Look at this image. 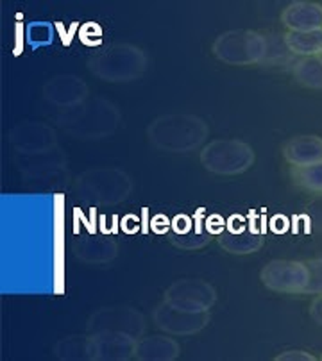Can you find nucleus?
Listing matches in <instances>:
<instances>
[{
  "mask_svg": "<svg viewBox=\"0 0 322 361\" xmlns=\"http://www.w3.org/2000/svg\"><path fill=\"white\" fill-rule=\"evenodd\" d=\"M208 136V123L192 113H165L147 126V140L161 152H192L206 142Z\"/></svg>",
  "mask_w": 322,
  "mask_h": 361,
  "instance_id": "f03ea898",
  "label": "nucleus"
},
{
  "mask_svg": "<svg viewBox=\"0 0 322 361\" xmlns=\"http://www.w3.org/2000/svg\"><path fill=\"white\" fill-rule=\"evenodd\" d=\"M88 333L99 331H122L133 334L134 338H142L145 331V319L136 307L131 306H104L95 310L86 322Z\"/></svg>",
  "mask_w": 322,
  "mask_h": 361,
  "instance_id": "9d476101",
  "label": "nucleus"
},
{
  "mask_svg": "<svg viewBox=\"0 0 322 361\" xmlns=\"http://www.w3.org/2000/svg\"><path fill=\"white\" fill-rule=\"evenodd\" d=\"M15 163L25 179L45 185H59L68 173L66 154L59 147L42 154H20Z\"/></svg>",
  "mask_w": 322,
  "mask_h": 361,
  "instance_id": "0eeeda50",
  "label": "nucleus"
},
{
  "mask_svg": "<svg viewBox=\"0 0 322 361\" xmlns=\"http://www.w3.org/2000/svg\"><path fill=\"white\" fill-rule=\"evenodd\" d=\"M119 254V245L107 235L92 233L88 236H79L73 243V256L86 265H106L112 263Z\"/></svg>",
  "mask_w": 322,
  "mask_h": 361,
  "instance_id": "2eb2a0df",
  "label": "nucleus"
},
{
  "mask_svg": "<svg viewBox=\"0 0 322 361\" xmlns=\"http://www.w3.org/2000/svg\"><path fill=\"white\" fill-rule=\"evenodd\" d=\"M92 36L97 39H100V36H102V29H100L99 23H95V22L85 23V25H83L79 31V39L85 43V45H88V42H90L88 38H92Z\"/></svg>",
  "mask_w": 322,
  "mask_h": 361,
  "instance_id": "c85d7f7f",
  "label": "nucleus"
},
{
  "mask_svg": "<svg viewBox=\"0 0 322 361\" xmlns=\"http://www.w3.org/2000/svg\"><path fill=\"white\" fill-rule=\"evenodd\" d=\"M285 45L292 54L301 58H311L322 52V29L306 32H290L288 31L283 38Z\"/></svg>",
  "mask_w": 322,
  "mask_h": 361,
  "instance_id": "412c9836",
  "label": "nucleus"
},
{
  "mask_svg": "<svg viewBox=\"0 0 322 361\" xmlns=\"http://www.w3.org/2000/svg\"><path fill=\"white\" fill-rule=\"evenodd\" d=\"M56 123L76 140H102L122 126V113L112 100L93 95L73 108L61 109Z\"/></svg>",
  "mask_w": 322,
  "mask_h": 361,
  "instance_id": "f257e3e1",
  "label": "nucleus"
},
{
  "mask_svg": "<svg viewBox=\"0 0 322 361\" xmlns=\"http://www.w3.org/2000/svg\"><path fill=\"white\" fill-rule=\"evenodd\" d=\"M290 177L294 185L303 188L304 192L322 195V161L306 166H292Z\"/></svg>",
  "mask_w": 322,
  "mask_h": 361,
  "instance_id": "5701e85b",
  "label": "nucleus"
},
{
  "mask_svg": "<svg viewBox=\"0 0 322 361\" xmlns=\"http://www.w3.org/2000/svg\"><path fill=\"white\" fill-rule=\"evenodd\" d=\"M314 216H315V224H317L318 229H322V208H314Z\"/></svg>",
  "mask_w": 322,
  "mask_h": 361,
  "instance_id": "2f4dec72",
  "label": "nucleus"
},
{
  "mask_svg": "<svg viewBox=\"0 0 322 361\" xmlns=\"http://www.w3.org/2000/svg\"><path fill=\"white\" fill-rule=\"evenodd\" d=\"M133 334L122 331H99L90 333V361H127L136 353Z\"/></svg>",
  "mask_w": 322,
  "mask_h": 361,
  "instance_id": "ddd939ff",
  "label": "nucleus"
},
{
  "mask_svg": "<svg viewBox=\"0 0 322 361\" xmlns=\"http://www.w3.org/2000/svg\"><path fill=\"white\" fill-rule=\"evenodd\" d=\"M294 79L301 86L310 90H322V59L318 56L301 58L294 63Z\"/></svg>",
  "mask_w": 322,
  "mask_h": 361,
  "instance_id": "4be33fe9",
  "label": "nucleus"
},
{
  "mask_svg": "<svg viewBox=\"0 0 322 361\" xmlns=\"http://www.w3.org/2000/svg\"><path fill=\"white\" fill-rule=\"evenodd\" d=\"M217 242L226 252L244 256V254H254L265 245V238L260 233L251 231L246 224H240L238 227L229 226L217 236Z\"/></svg>",
  "mask_w": 322,
  "mask_h": 361,
  "instance_id": "f3484780",
  "label": "nucleus"
},
{
  "mask_svg": "<svg viewBox=\"0 0 322 361\" xmlns=\"http://www.w3.org/2000/svg\"><path fill=\"white\" fill-rule=\"evenodd\" d=\"M167 236H169V242L172 243L174 247H177L179 250H186V252L203 249V247H206L208 243L215 238V236L211 235V233H208V231H204V233H196V231H192V233L181 236L169 233Z\"/></svg>",
  "mask_w": 322,
  "mask_h": 361,
  "instance_id": "b1692460",
  "label": "nucleus"
},
{
  "mask_svg": "<svg viewBox=\"0 0 322 361\" xmlns=\"http://www.w3.org/2000/svg\"><path fill=\"white\" fill-rule=\"evenodd\" d=\"M181 356V345L165 334L143 336L136 342L134 357L138 361H174Z\"/></svg>",
  "mask_w": 322,
  "mask_h": 361,
  "instance_id": "6ab92c4d",
  "label": "nucleus"
},
{
  "mask_svg": "<svg viewBox=\"0 0 322 361\" xmlns=\"http://www.w3.org/2000/svg\"><path fill=\"white\" fill-rule=\"evenodd\" d=\"M170 222H172V220H170L169 216L160 213V215H156L153 220H150V229H153L156 235H167V231L161 226H163V224H165V226H170Z\"/></svg>",
  "mask_w": 322,
  "mask_h": 361,
  "instance_id": "c756f323",
  "label": "nucleus"
},
{
  "mask_svg": "<svg viewBox=\"0 0 322 361\" xmlns=\"http://www.w3.org/2000/svg\"><path fill=\"white\" fill-rule=\"evenodd\" d=\"M27 39L31 43V47L38 49V47L49 45L54 39V29L49 23H36L32 22L27 27Z\"/></svg>",
  "mask_w": 322,
  "mask_h": 361,
  "instance_id": "393cba45",
  "label": "nucleus"
},
{
  "mask_svg": "<svg viewBox=\"0 0 322 361\" xmlns=\"http://www.w3.org/2000/svg\"><path fill=\"white\" fill-rule=\"evenodd\" d=\"M77 193L102 206H115L129 199L134 183L127 172L117 166H97L79 173L73 183Z\"/></svg>",
  "mask_w": 322,
  "mask_h": 361,
  "instance_id": "20e7f679",
  "label": "nucleus"
},
{
  "mask_svg": "<svg viewBox=\"0 0 322 361\" xmlns=\"http://www.w3.org/2000/svg\"><path fill=\"white\" fill-rule=\"evenodd\" d=\"M149 58L145 50L131 43H115L93 54L86 63L92 75L104 82L124 85L133 82L147 72Z\"/></svg>",
  "mask_w": 322,
  "mask_h": 361,
  "instance_id": "7ed1b4c3",
  "label": "nucleus"
},
{
  "mask_svg": "<svg viewBox=\"0 0 322 361\" xmlns=\"http://www.w3.org/2000/svg\"><path fill=\"white\" fill-rule=\"evenodd\" d=\"M260 281L273 292L303 293L310 281V270L306 262L274 259L260 270Z\"/></svg>",
  "mask_w": 322,
  "mask_h": 361,
  "instance_id": "1a4fd4ad",
  "label": "nucleus"
},
{
  "mask_svg": "<svg viewBox=\"0 0 322 361\" xmlns=\"http://www.w3.org/2000/svg\"><path fill=\"white\" fill-rule=\"evenodd\" d=\"M8 142L18 154H42L58 147V133L49 123L27 120L9 129Z\"/></svg>",
  "mask_w": 322,
  "mask_h": 361,
  "instance_id": "9b49d317",
  "label": "nucleus"
},
{
  "mask_svg": "<svg viewBox=\"0 0 322 361\" xmlns=\"http://www.w3.org/2000/svg\"><path fill=\"white\" fill-rule=\"evenodd\" d=\"M153 320L157 329L172 336H192L210 324V312H186L163 302L154 307Z\"/></svg>",
  "mask_w": 322,
  "mask_h": 361,
  "instance_id": "f8f14e48",
  "label": "nucleus"
},
{
  "mask_svg": "<svg viewBox=\"0 0 322 361\" xmlns=\"http://www.w3.org/2000/svg\"><path fill=\"white\" fill-rule=\"evenodd\" d=\"M215 58L229 66L258 65L268 52L263 35L249 29H231L215 38L211 45Z\"/></svg>",
  "mask_w": 322,
  "mask_h": 361,
  "instance_id": "39448f33",
  "label": "nucleus"
},
{
  "mask_svg": "<svg viewBox=\"0 0 322 361\" xmlns=\"http://www.w3.org/2000/svg\"><path fill=\"white\" fill-rule=\"evenodd\" d=\"M163 300L186 312H210L217 302V290L211 283L199 277H184L174 281L165 290Z\"/></svg>",
  "mask_w": 322,
  "mask_h": 361,
  "instance_id": "6e6552de",
  "label": "nucleus"
},
{
  "mask_svg": "<svg viewBox=\"0 0 322 361\" xmlns=\"http://www.w3.org/2000/svg\"><path fill=\"white\" fill-rule=\"evenodd\" d=\"M201 165L215 176H238L256 161V152L244 140L220 138L213 140L201 150Z\"/></svg>",
  "mask_w": 322,
  "mask_h": 361,
  "instance_id": "423d86ee",
  "label": "nucleus"
},
{
  "mask_svg": "<svg viewBox=\"0 0 322 361\" xmlns=\"http://www.w3.org/2000/svg\"><path fill=\"white\" fill-rule=\"evenodd\" d=\"M306 265L308 270H310V281H308V286L304 288L303 293L322 295V257L310 259V262H306Z\"/></svg>",
  "mask_w": 322,
  "mask_h": 361,
  "instance_id": "a878e982",
  "label": "nucleus"
},
{
  "mask_svg": "<svg viewBox=\"0 0 322 361\" xmlns=\"http://www.w3.org/2000/svg\"><path fill=\"white\" fill-rule=\"evenodd\" d=\"M310 317L315 324L322 326V295H317L310 304Z\"/></svg>",
  "mask_w": 322,
  "mask_h": 361,
  "instance_id": "7c9ffc66",
  "label": "nucleus"
},
{
  "mask_svg": "<svg viewBox=\"0 0 322 361\" xmlns=\"http://www.w3.org/2000/svg\"><path fill=\"white\" fill-rule=\"evenodd\" d=\"M274 360L276 361H315L317 357H315L314 354L306 353V350L292 349V350H285V353L278 354Z\"/></svg>",
  "mask_w": 322,
  "mask_h": 361,
  "instance_id": "cd10ccee",
  "label": "nucleus"
},
{
  "mask_svg": "<svg viewBox=\"0 0 322 361\" xmlns=\"http://www.w3.org/2000/svg\"><path fill=\"white\" fill-rule=\"evenodd\" d=\"M193 231V219L192 216L184 215V213H179L172 219L170 222V233L172 235H188V233H192Z\"/></svg>",
  "mask_w": 322,
  "mask_h": 361,
  "instance_id": "bb28decb",
  "label": "nucleus"
},
{
  "mask_svg": "<svg viewBox=\"0 0 322 361\" xmlns=\"http://www.w3.org/2000/svg\"><path fill=\"white\" fill-rule=\"evenodd\" d=\"M318 58H321V59H322V52H321V54H318Z\"/></svg>",
  "mask_w": 322,
  "mask_h": 361,
  "instance_id": "473e14b6",
  "label": "nucleus"
},
{
  "mask_svg": "<svg viewBox=\"0 0 322 361\" xmlns=\"http://www.w3.org/2000/svg\"><path fill=\"white\" fill-rule=\"evenodd\" d=\"M321 360H322V356H321Z\"/></svg>",
  "mask_w": 322,
  "mask_h": 361,
  "instance_id": "72a5a7b5",
  "label": "nucleus"
},
{
  "mask_svg": "<svg viewBox=\"0 0 322 361\" xmlns=\"http://www.w3.org/2000/svg\"><path fill=\"white\" fill-rule=\"evenodd\" d=\"M43 99L50 106L59 109H68L80 104L90 97V88L85 79L73 73H58L45 81L42 88Z\"/></svg>",
  "mask_w": 322,
  "mask_h": 361,
  "instance_id": "4468645a",
  "label": "nucleus"
},
{
  "mask_svg": "<svg viewBox=\"0 0 322 361\" xmlns=\"http://www.w3.org/2000/svg\"><path fill=\"white\" fill-rule=\"evenodd\" d=\"M54 356L61 361H90V334H70L52 347Z\"/></svg>",
  "mask_w": 322,
  "mask_h": 361,
  "instance_id": "aec40b11",
  "label": "nucleus"
},
{
  "mask_svg": "<svg viewBox=\"0 0 322 361\" xmlns=\"http://www.w3.org/2000/svg\"><path fill=\"white\" fill-rule=\"evenodd\" d=\"M283 158L292 166H306L322 161V138L315 135H301L287 140Z\"/></svg>",
  "mask_w": 322,
  "mask_h": 361,
  "instance_id": "a211bd4d",
  "label": "nucleus"
},
{
  "mask_svg": "<svg viewBox=\"0 0 322 361\" xmlns=\"http://www.w3.org/2000/svg\"><path fill=\"white\" fill-rule=\"evenodd\" d=\"M281 22L290 32H306L322 29V4L297 0L281 11Z\"/></svg>",
  "mask_w": 322,
  "mask_h": 361,
  "instance_id": "dca6fc26",
  "label": "nucleus"
}]
</instances>
